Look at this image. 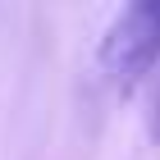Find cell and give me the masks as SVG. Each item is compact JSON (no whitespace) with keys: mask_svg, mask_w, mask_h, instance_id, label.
<instances>
[{"mask_svg":"<svg viewBox=\"0 0 160 160\" xmlns=\"http://www.w3.org/2000/svg\"><path fill=\"white\" fill-rule=\"evenodd\" d=\"M101 78L114 92H133L160 64V0H137L101 37Z\"/></svg>","mask_w":160,"mask_h":160,"instance_id":"obj_1","label":"cell"}]
</instances>
